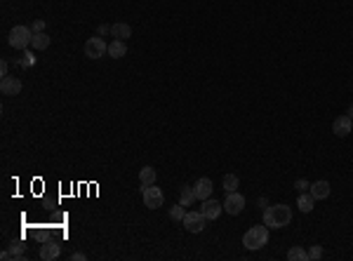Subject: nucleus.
<instances>
[{
	"label": "nucleus",
	"mask_w": 353,
	"mask_h": 261,
	"mask_svg": "<svg viewBox=\"0 0 353 261\" xmlns=\"http://www.w3.org/2000/svg\"><path fill=\"white\" fill-rule=\"evenodd\" d=\"M292 221V207L290 205H271L264 209V224L269 228H285Z\"/></svg>",
	"instance_id": "obj_1"
},
{
	"label": "nucleus",
	"mask_w": 353,
	"mask_h": 261,
	"mask_svg": "<svg viewBox=\"0 0 353 261\" xmlns=\"http://www.w3.org/2000/svg\"><path fill=\"white\" fill-rule=\"evenodd\" d=\"M269 243V226L266 224H257V226H252L250 231H245V235H243V245L247 247V250H262L264 245Z\"/></svg>",
	"instance_id": "obj_2"
},
{
	"label": "nucleus",
	"mask_w": 353,
	"mask_h": 261,
	"mask_svg": "<svg viewBox=\"0 0 353 261\" xmlns=\"http://www.w3.org/2000/svg\"><path fill=\"white\" fill-rule=\"evenodd\" d=\"M31 38H33V31L28 26H14L9 31L7 43H9V47H14V50H26V47L31 45Z\"/></svg>",
	"instance_id": "obj_3"
},
{
	"label": "nucleus",
	"mask_w": 353,
	"mask_h": 261,
	"mask_svg": "<svg viewBox=\"0 0 353 261\" xmlns=\"http://www.w3.org/2000/svg\"><path fill=\"white\" fill-rule=\"evenodd\" d=\"M106 54H109V43H106L104 38L94 36L85 43V57H90V59H101V57H106Z\"/></svg>",
	"instance_id": "obj_4"
},
{
	"label": "nucleus",
	"mask_w": 353,
	"mask_h": 261,
	"mask_svg": "<svg viewBox=\"0 0 353 261\" xmlns=\"http://www.w3.org/2000/svg\"><path fill=\"white\" fill-rule=\"evenodd\" d=\"M184 228L189 231V233H203L205 231V224H208V216L203 214V212H186V216H184Z\"/></svg>",
	"instance_id": "obj_5"
},
{
	"label": "nucleus",
	"mask_w": 353,
	"mask_h": 261,
	"mask_svg": "<svg viewBox=\"0 0 353 261\" xmlns=\"http://www.w3.org/2000/svg\"><path fill=\"white\" fill-rule=\"evenodd\" d=\"M141 198H144V205L148 209H158V207H163V191L160 189H155L153 184L151 186H141Z\"/></svg>",
	"instance_id": "obj_6"
},
{
	"label": "nucleus",
	"mask_w": 353,
	"mask_h": 261,
	"mask_svg": "<svg viewBox=\"0 0 353 261\" xmlns=\"http://www.w3.org/2000/svg\"><path fill=\"white\" fill-rule=\"evenodd\" d=\"M224 209H226L228 214H240L245 209V198L238 193V191H233V193H226V200H224Z\"/></svg>",
	"instance_id": "obj_7"
},
{
	"label": "nucleus",
	"mask_w": 353,
	"mask_h": 261,
	"mask_svg": "<svg viewBox=\"0 0 353 261\" xmlns=\"http://www.w3.org/2000/svg\"><path fill=\"white\" fill-rule=\"evenodd\" d=\"M0 92H2L5 97H17L19 92H21V80L14 78V75L2 78V82H0Z\"/></svg>",
	"instance_id": "obj_8"
},
{
	"label": "nucleus",
	"mask_w": 353,
	"mask_h": 261,
	"mask_svg": "<svg viewBox=\"0 0 353 261\" xmlns=\"http://www.w3.org/2000/svg\"><path fill=\"white\" fill-rule=\"evenodd\" d=\"M332 132H335L337 136H349L353 132V120L349 116L335 118V123H332Z\"/></svg>",
	"instance_id": "obj_9"
},
{
	"label": "nucleus",
	"mask_w": 353,
	"mask_h": 261,
	"mask_svg": "<svg viewBox=\"0 0 353 261\" xmlns=\"http://www.w3.org/2000/svg\"><path fill=\"white\" fill-rule=\"evenodd\" d=\"M193 191H196V198H198V200H208L210 196H212V191H214V186H212V179H208V177H200V179L196 181Z\"/></svg>",
	"instance_id": "obj_10"
},
{
	"label": "nucleus",
	"mask_w": 353,
	"mask_h": 261,
	"mask_svg": "<svg viewBox=\"0 0 353 261\" xmlns=\"http://www.w3.org/2000/svg\"><path fill=\"white\" fill-rule=\"evenodd\" d=\"M221 209H224V205L219 202V200H212V198H208V200H203V214L208 216V221H212V219H217L219 214H221Z\"/></svg>",
	"instance_id": "obj_11"
},
{
	"label": "nucleus",
	"mask_w": 353,
	"mask_h": 261,
	"mask_svg": "<svg viewBox=\"0 0 353 261\" xmlns=\"http://www.w3.org/2000/svg\"><path fill=\"white\" fill-rule=\"evenodd\" d=\"M308 191H311V196L316 200H325V198H330V181H325V179H320V181H316V184H311L308 186Z\"/></svg>",
	"instance_id": "obj_12"
},
{
	"label": "nucleus",
	"mask_w": 353,
	"mask_h": 261,
	"mask_svg": "<svg viewBox=\"0 0 353 261\" xmlns=\"http://www.w3.org/2000/svg\"><path fill=\"white\" fill-rule=\"evenodd\" d=\"M62 254V247L52 240V243H45L43 247H40V259L43 261H52V259H57Z\"/></svg>",
	"instance_id": "obj_13"
},
{
	"label": "nucleus",
	"mask_w": 353,
	"mask_h": 261,
	"mask_svg": "<svg viewBox=\"0 0 353 261\" xmlns=\"http://www.w3.org/2000/svg\"><path fill=\"white\" fill-rule=\"evenodd\" d=\"M111 36L116 38V40H125V38L132 36V28L127 26L125 21H118V24H113V26H111Z\"/></svg>",
	"instance_id": "obj_14"
},
{
	"label": "nucleus",
	"mask_w": 353,
	"mask_h": 261,
	"mask_svg": "<svg viewBox=\"0 0 353 261\" xmlns=\"http://www.w3.org/2000/svg\"><path fill=\"white\" fill-rule=\"evenodd\" d=\"M125 54H127L125 40H113V43H109V57L111 59H123Z\"/></svg>",
	"instance_id": "obj_15"
},
{
	"label": "nucleus",
	"mask_w": 353,
	"mask_h": 261,
	"mask_svg": "<svg viewBox=\"0 0 353 261\" xmlns=\"http://www.w3.org/2000/svg\"><path fill=\"white\" fill-rule=\"evenodd\" d=\"M297 207H299V212L308 214L311 209L316 207V198H313L311 193H301V196H299V200H297Z\"/></svg>",
	"instance_id": "obj_16"
},
{
	"label": "nucleus",
	"mask_w": 353,
	"mask_h": 261,
	"mask_svg": "<svg viewBox=\"0 0 353 261\" xmlns=\"http://www.w3.org/2000/svg\"><path fill=\"white\" fill-rule=\"evenodd\" d=\"M196 191H193V186H184L181 189V193H179V202L184 205V207H191L193 202H196Z\"/></svg>",
	"instance_id": "obj_17"
},
{
	"label": "nucleus",
	"mask_w": 353,
	"mask_h": 261,
	"mask_svg": "<svg viewBox=\"0 0 353 261\" xmlns=\"http://www.w3.org/2000/svg\"><path fill=\"white\" fill-rule=\"evenodd\" d=\"M155 177H158L155 170L153 167H148V165L139 170V181H141V186H151V184H155Z\"/></svg>",
	"instance_id": "obj_18"
},
{
	"label": "nucleus",
	"mask_w": 353,
	"mask_h": 261,
	"mask_svg": "<svg viewBox=\"0 0 353 261\" xmlns=\"http://www.w3.org/2000/svg\"><path fill=\"white\" fill-rule=\"evenodd\" d=\"M221 186L226 193H233V191L240 189V179H238V174H224V179H221Z\"/></svg>",
	"instance_id": "obj_19"
},
{
	"label": "nucleus",
	"mask_w": 353,
	"mask_h": 261,
	"mask_svg": "<svg viewBox=\"0 0 353 261\" xmlns=\"http://www.w3.org/2000/svg\"><path fill=\"white\" fill-rule=\"evenodd\" d=\"M31 45H33V50H47V47H50V36H47L45 31H43V33H33Z\"/></svg>",
	"instance_id": "obj_20"
},
{
	"label": "nucleus",
	"mask_w": 353,
	"mask_h": 261,
	"mask_svg": "<svg viewBox=\"0 0 353 261\" xmlns=\"http://www.w3.org/2000/svg\"><path fill=\"white\" fill-rule=\"evenodd\" d=\"M287 259L290 261H308V252H304L299 245L290 247V252H287Z\"/></svg>",
	"instance_id": "obj_21"
},
{
	"label": "nucleus",
	"mask_w": 353,
	"mask_h": 261,
	"mask_svg": "<svg viewBox=\"0 0 353 261\" xmlns=\"http://www.w3.org/2000/svg\"><path fill=\"white\" fill-rule=\"evenodd\" d=\"M24 250H26V245H21V243H12V245H9V250H7L9 259H21V257H24Z\"/></svg>",
	"instance_id": "obj_22"
},
{
	"label": "nucleus",
	"mask_w": 353,
	"mask_h": 261,
	"mask_svg": "<svg viewBox=\"0 0 353 261\" xmlns=\"http://www.w3.org/2000/svg\"><path fill=\"white\" fill-rule=\"evenodd\" d=\"M184 216H186V209H184V205H174V207H170V219L172 221H184Z\"/></svg>",
	"instance_id": "obj_23"
},
{
	"label": "nucleus",
	"mask_w": 353,
	"mask_h": 261,
	"mask_svg": "<svg viewBox=\"0 0 353 261\" xmlns=\"http://www.w3.org/2000/svg\"><path fill=\"white\" fill-rule=\"evenodd\" d=\"M323 257V247L320 245H311V250H308V261H318Z\"/></svg>",
	"instance_id": "obj_24"
},
{
	"label": "nucleus",
	"mask_w": 353,
	"mask_h": 261,
	"mask_svg": "<svg viewBox=\"0 0 353 261\" xmlns=\"http://www.w3.org/2000/svg\"><path fill=\"white\" fill-rule=\"evenodd\" d=\"M19 64H21V66H33V64H36V57H33L31 52H26V50H24V54H21Z\"/></svg>",
	"instance_id": "obj_25"
},
{
	"label": "nucleus",
	"mask_w": 353,
	"mask_h": 261,
	"mask_svg": "<svg viewBox=\"0 0 353 261\" xmlns=\"http://www.w3.org/2000/svg\"><path fill=\"white\" fill-rule=\"evenodd\" d=\"M31 31H33V33H43V31H45V21H43V19H36L33 26H31Z\"/></svg>",
	"instance_id": "obj_26"
},
{
	"label": "nucleus",
	"mask_w": 353,
	"mask_h": 261,
	"mask_svg": "<svg viewBox=\"0 0 353 261\" xmlns=\"http://www.w3.org/2000/svg\"><path fill=\"white\" fill-rule=\"evenodd\" d=\"M308 186H311V184H308L306 179H297V181H294V189H297L299 193H304V191H306Z\"/></svg>",
	"instance_id": "obj_27"
},
{
	"label": "nucleus",
	"mask_w": 353,
	"mask_h": 261,
	"mask_svg": "<svg viewBox=\"0 0 353 261\" xmlns=\"http://www.w3.org/2000/svg\"><path fill=\"white\" fill-rule=\"evenodd\" d=\"M87 259V257H85V254L82 252H75V254H71V261H85Z\"/></svg>",
	"instance_id": "obj_28"
},
{
	"label": "nucleus",
	"mask_w": 353,
	"mask_h": 261,
	"mask_svg": "<svg viewBox=\"0 0 353 261\" xmlns=\"http://www.w3.org/2000/svg\"><path fill=\"white\" fill-rule=\"evenodd\" d=\"M0 75L7 78V62H0Z\"/></svg>",
	"instance_id": "obj_29"
},
{
	"label": "nucleus",
	"mask_w": 353,
	"mask_h": 261,
	"mask_svg": "<svg viewBox=\"0 0 353 261\" xmlns=\"http://www.w3.org/2000/svg\"><path fill=\"white\" fill-rule=\"evenodd\" d=\"M109 31H111V26H109V24H101V26H99V36H104V33H109Z\"/></svg>",
	"instance_id": "obj_30"
},
{
	"label": "nucleus",
	"mask_w": 353,
	"mask_h": 261,
	"mask_svg": "<svg viewBox=\"0 0 353 261\" xmlns=\"http://www.w3.org/2000/svg\"><path fill=\"white\" fill-rule=\"evenodd\" d=\"M257 207H264V209L269 207V202H266V198H259V200H257Z\"/></svg>",
	"instance_id": "obj_31"
},
{
	"label": "nucleus",
	"mask_w": 353,
	"mask_h": 261,
	"mask_svg": "<svg viewBox=\"0 0 353 261\" xmlns=\"http://www.w3.org/2000/svg\"><path fill=\"white\" fill-rule=\"evenodd\" d=\"M346 116H349V118H351V120H353V104H351V106H349V111H346Z\"/></svg>",
	"instance_id": "obj_32"
}]
</instances>
